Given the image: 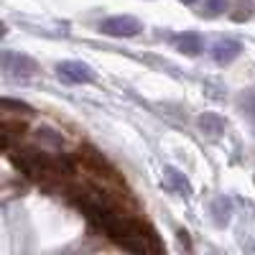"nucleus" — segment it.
<instances>
[{"mask_svg":"<svg viewBox=\"0 0 255 255\" xmlns=\"http://www.w3.org/2000/svg\"><path fill=\"white\" fill-rule=\"evenodd\" d=\"M100 31L105 36H118V38H133L143 31V23L133 15H113V18H105L100 23Z\"/></svg>","mask_w":255,"mask_h":255,"instance_id":"2","label":"nucleus"},{"mask_svg":"<svg viewBox=\"0 0 255 255\" xmlns=\"http://www.w3.org/2000/svg\"><path fill=\"white\" fill-rule=\"evenodd\" d=\"M181 3H186V5H191V3H194V0H181Z\"/></svg>","mask_w":255,"mask_h":255,"instance_id":"11","label":"nucleus"},{"mask_svg":"<svg viewBox=\"0 0 255 255\" xmlns=\"http://www.w3.org/2000/svg\"><path fill=\"white\" fill-rule=\"evenodd\" d=\"M56 74L67 84H90V82H95V72L82 61H61L56 67Z\"/></svg>","mask_w":255,"mask_h":255,"instance_id":"3","label":"nucleus"},{"mask_svg":"<svg viewBox=\"0 0 255 255\" xmlns=\"http://www.w3.org/2000/svg\"><path fill=\"white\" fill-rule=\"evenodd\" d=\"M243 46H240V41L235 38H217L215 44H212V56H215L217 64H230V61H235L240 56Z\"/></svg>","mask_w":255,"mask_h":255,"instance_id":"4","label":"nucleus"},{"mask_svg":"<svg viewBox=\"0 0 255 255\" xmlns=\"http://www.w3.org/2000/svg\"><path fill=\"white\" fill-rule=\"evenodd\" d=\"M212 215H215V222L220 227L227 225V220H230V202L227 199H215V204H212Z\"/></svg>","mask_w":255,"mask_h":255,"instance_id":"8","label":"nucleus"},{"mask_svg":"<svg viewBox=\"0 0 255 255\" xmlns=\"http://www.w3.org/2000/svg\"><path fill=\"white\" fill-rule=\"evenodd\" d=\"M199 128L204 133H209V135H220V133H225V120L220 115H215V113H204L199 118Z\"/></svg>","mask_w":255,"mask_h":255,"instance_id":"7","label":"nucleus"},{"mask_svg":"<svg viewBox=\"0 0 255 255\" xmlns=\"http://www.w3.org/2000/svg\"><path fill=\"white\" fill-rule=\"evenodd\" d=\"M240 105H243V110H245L248 118H255V92H248V95L240 100Z\"/></svg>","mask_w":255,"mask_h":255,"instance_id":"10","label":"nucleus"},{"mask_svg":"<svg viewBox=\"0 0 255 255\" xmlns=\"http://www.w3.org/2000/svg\"><path fill=\"white\" fill-rule=\"evenodd\" d=\"M163 184H166V189L168 191H174L176 197H189L191 194V184L186 181V176L181 174V171H176V168H163Z\"/></svg>","mask_w":255,"mask_h":255,"instance_id":"5","label":"nucleus"},{"mask_svg":"<svg viewBox=\"0 0 255 255\" xmlns=\"http://www.w3.org/2000/svg\"><path fill=\"white\" fill-rule=\"evenodd\" d=\"M204 8H207V15H220L227 8V0H204Z\"/></svg>","mask_w":255,"mask_h":255,"instance_id":"9","label":"nucleus"},{"mask_svg":"<svg viewBox=\"0 0 255 255\" xmlns=\"http://www.w3.org/2000/svg\"><path fill=\"white\" fill-rule=\"evenodd\" d=\"M174 46H176L181 54H186V56H197V54H202V49H204V41H202L199 33H181V36L174 38Z\"/></svg>","mask_w":255,"mask_h":255,"instance_id":"6","label":"nucleus"},{"mask_svg":"<svg viewBox=\"0 0 255 255\" xmlns=\"http://www.w3.org/2000/svg\"><path fill=\"white\" fill-rule=\"evenodd\" d=\"M0 67H3L5 77L10 79H28L38 72V64L26 56V54H18V51H3L0 56Z\"/></svg>","mask_w":255,"mask_h":255,"instance_id":"1","label":"nucleus"}]
</instances>
